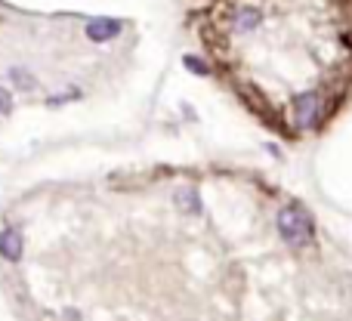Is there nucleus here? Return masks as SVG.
Instances as JSON below:
<instances>
[{
	"instance_id": "obj_1",
	"label": "nucleus",
	"mask_w": 352,
	"mask_h": 321,
	"mask_svg": "<svg viewBox=\"0 0 352 321\" xmlns=\"http://www.w3.org/2000/svg\"><path fill=\"white\" fill-rule=\"evenodd\" d=\"M278 235L285 238L291 247H309L316 241V223H312L309 210L300 204H287L278 210Z\"/></svg>"
},
{
	"instance_id": "obj_2",
	"label": "nucleus",
	"mask_w": 352,
	"mask_h": 321,
	"mask_svg": "<svg viewBox=\"0 0 352 321\" xmlns=\"http://www.w3.org/2000/svg\"><path fill=\"white\" fill-rule=\"evenodd\" d=\"M294 118H297L300 127H316L318 118H322V96L318 93H300L294 99Z\"/></svg>"
},
{
	"instance_id": "obj_3",
	"label": "nucleus",
	"mask_w": 352,
	"mask_h": 321,
	"mask_svg": "<svg viewBox=\"0 0 352 321\" xmlns=\"http://www.w3.org/2000/svg\"><path fill=\"white\" fill-rule=\"evenodd\" d=\"M118 31H121V22H118V19H109V16H99L87 25V37H90L93 43L111 41V37H118Z\"/></svg>"
},
{
	"instance_id": "obj_4",
	"label": "nucleus",
	"mask_w": 352,
	"mask_h": 321,
	"mask_svg": "<svg viewBox=\"0 0 352 321\" xmlns=\"http://www.w3.org/2000/svg\"><path fill=\"white\" fill-rule=\"evenodd\" d=\"M0 256L10 263H19L22 260V232L19 229H3L0 232Z\"/></svg>"
},
{
	"instance_id": "obj_5",
	"label": "nucleus",
	"mask_w": 352,
	"mask_h": 321,
	"mask_svg": "<svg viewBox=\"0 0 352 321\" xmlns=\"http://www.w3.org/2000/svg\"><path fill=\"white\" fill-rule=\"evenodd\" d=\"M260 10H256V6H241V10H238V28L241 31H254L256 25H260Z\"/></svg>"
},
{
	"instance_id": "obj_6",
	"label": "nucleus",
	"mask_w": 352,
	"mask_h": 321,
	"mask_svg": "<svg viewBox=\"0 0 352 321\" xmlns=\"http://www.w3.org/2000/svg\"><path fill=\"white\" fill-rule=\"evenodd\" d=\"M10 80H12V87H19V90H34L37 87V78L31 71H25V68H10Z\"/></svg>"
},
{
	"instance_id": "obj_7",
	"label": "nucleus",
	"mask_w": 352,
	"mask_h": 321,
	"mask_svg": "<svg viewBox=\"0 0 352 321\" xmlns=\"http://www.w3.org/2000/svg\"><path fill=\"white\" fill-rule=\"evenodd\" d=\"M176 201H179V207L186 213H201V198L195 188H182V192L176 195Z\"/></svg>"
},
{
	"instance_id": "obj_8",
	"label": "nucleus",
	"mask_w": 352,
	"mask_h": 321,
	"mask_svg": "<svg viewBox=\"0 0 352 321\" xmlns=\"http://www.w3.org/2000/svg\"><path fill=\"white\" fill-rule=\"evenodd\" d=\"M186 65H188V68H195V71H198V74H207V65H204V62H201V59H192V56H188V59H186Z\"/></svg>"
},
{
	"instance_id": "obj_9",
	"label": "nucleus",
	"mask_w": 352,
	"mask_h": 321,
	"mask_svg": "<svg viewBox=\"0 0 352 321\" xmlns=\"http://www.w3.org/2000/svg\"><path fill=\"white\" fill-rule=\"evenodd\" d=\"M0 111H3V115H10V93H6L3 87H0Z\"/></svg>"
}]
</instances>
